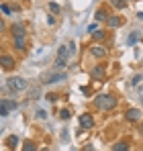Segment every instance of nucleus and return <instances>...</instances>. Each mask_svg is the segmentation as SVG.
<instances>
[{
    "label": "nucleus",
    "instance_id": "nucleus-29",
    "mask_svg": "<svg viewBox=\"0 0 143 151\" xmlns=\"http://www.w3.org/2000/svg\"><path fill=\"white\" fill-rule=\"evenodd\" d=\"M137 19H139V21H143V12H139V14H137Z\"/></svg>",
    "mask_w": 143,
    "mask_h": 151
},
{
    "label": "nucleus",
    "instance_id": "nucleus-13",
    "mask_svg": "<svg viewBox=\"0 0 143 151\" xmlns=\"http://www.w3.org/2000/svg\"><path fill=\"white\" fill-rule=\"evenodd\" d=\"M12 39H14V47H17V49H21V51H25V47H27L25 37H12Z\"/></svg>",
    "mask_w": 143,
    "mask_h": 151
},
{
    "label": "nucleus",
    "instance_id": "nucleus-14",
    "mask_svg": "<svg viewBox=\"0 0 143 151\" xmlns=\"http://www.w3.org/2000/svg\"><path fill=\"white\" fill-rule=\"evenodd\" d=\"M6 145H8L10 149H14V147L19 145V137H17V135H10V137H6Z\"/></svg>",
    "mask_w": 143,
    "mask_h": 151
},
{
    "label": "nucleus",
    "instance_id": "nucleus-4",
    "mask_svg": "<svg viewBox=\"0 0 143 151\" xmlns=\"http://www.w3.org/2000/svg\"><path fill=\"white\" fill-rule=\"evenodd\" d=\"M64 80H66V74H64V72H55V74L45 76V82H47V84H59V82H64Z\"/></svg>",
    "mask_w": 143,
    "mask_h": 151
},
{
    "label": "nucleus",
    "instance_id": "nucleus-31",
    "mask_svg": "<svg viewBox=\"0 0 143 151\" xmlns=\"http://www.w3.org/2000/svg\"><path fill=\"white\" fill-rule=\"evenodd\" d=\"M43 151H49V149H43Z\"/></svg>",
    "mask_w": 143,
    "mask_h": 151
},
{
    "label": "nucleus",
    "instance_id": "nucleus-22",
    "mask_svg": "<svg viewBox=\"0 0 143 151\" xmlns=\"http://www.w3.org/2000/svg\"><path fill=\"white\" fill-rule=\"evenodd\" d=\"M70 116H72L70 110H59V119H61V121H68Z\"/></svg>",
    "mask_w": 143,
    "mask_h": 151
},
{
    "label": "nucleus",
    "instance_id": "nucleus-24",
    "mask_svg": "<svg viewBox=\"0 0 143 151\" xmlns=\"http://www.w3.org/2000/svg\"><path fill=\"white\" fill-rule=\"evenodd\" d=\"M92 35H94L96 39H102V37H104V35H106V33H104V31H102V29H96V33H92Z\"/></svg>",
    "mask_w": 143,
    "mask_h": 151
},
{
    "label": "nucleus",
    "instance_id": "nucleus-6",
    "mask_svg": "<svg viewBox=\"0 0 143 151\" xmlns=\"http://www.w3.org/2000/svg\"><path fill=\"white\" fill-rule=\"evenodd\" d=\"M125 116H127V121H139V119H141V110H137V108H129V110L125 112Z\"/></svg>",
    "mask_w": 143,
    "mask_h": 151
},
{
    "label": "nucleus",
    "instance_id": "nucleus-27",
    "mask_svg": "<svg viewBox=\"0 0 143 151\" xmlns=\"http://www.w3.org/2000/svg\"><path fill=\"white\" fill-rule=\"evenodd\" d=\"M45 98H47L49 102H55V100H57V96H55V94H47V96H45Z\"/></svg>",
    "mask_w": 143,
    "mask_h": 151
},
{
    "label": "nucleus",
    "instance_id": "nucleus-9",
    "mask_svg": "<svg viewBox=\"0 0 143 151\" xmlns=\"http://www.w3.org/2000/svg\"><path fill=\"white\" fill-rule=\"evenodd\" d=\"M90 53H92L94 57H104V55H106V49H104L102 45H94V47L90 49Z\"/></svg>",
    "mask_w": 143,
    "mask_h": 151
},
{
    "label": "nucleus",
    "instance_id": "nucleus-23",
    "mask_svg": "<svg viewBox=\"0 0 143 151\" xmlns=\"http://www.w3.org/2000/svg\"><path fill=\"white\" fill-rule=\"evenodd\" d=\"M49 10H51V12H59L61 8H59V4H55V2H49Z\"/></svg>",
    "mask_w": 143,
    "mask_h": 151
},
{
    "label": "nucleus",
    "instance_id": "nucleus-18",
    "mask_svg": "<svg viewBox=\"0 0 143 151\" xmlns=\"http://www.w3.org/2000/svg\"><path fill=\"white\" fill-rule=\"evenodd\" d=\"M110 4H113V6H115V8H125V6H127V2H125V0H110Z\"/></svg>",
    "mask_w": 143,
    "mask_h": 151
},
{
    "label": "nucleus",
    "instance_id": "nucleus-3",
    "mask_svg": "<svg viewBox=\"0 0 143 151\" xmlns=\"http://www.w3.org/2000/svg\"><path fill=\"white\" fill-rule=\"evenodd\" d=\"M80 127H82V129H92V127H94V116L88 114V112L80 114Z\"/></svg>",
    "mask_w": 143,
    "mask_h": 151
},
{
    "label": "nucleus",
    "instance_id": "nucleus-30",
    "mask_svg": "<svg viewBox=\"0 0 143 151\" xmlns=\"http://www.w3.org/2000/svg\"><path fill=\"white\" fill-rule=\"evenodd\" d=\"M139 133H141V135H143V123H141V125H139Z\"/></svg>",
    "mask_w": 143,
    "mask_h": 151
},
{
    "label": "nucleus",
    "instance_id": "nucleus-1",
    "mask_svg": "<svg viewBox=\"0 0 143 151\" xmlns=\"http://www.w3.org/2000/svg\"><path fill=\"white\" fill-rule=\"evenodd\" d=\"M96 108H100V110H110V108H115V96H110V94H100V96H96Z\"/></svg>",
    "mask_w": 143,
    "mask_h": 151
},
{
    "label": "nucleus",
    "instance_id": "nucleus-2",
    "mask_svg": "<svg viewBox=\"0 0 143 151\" xmlns=\"http://www.w3.org/2000/svg\"><path fill=\"white\" fill-rule=\"evenodd\" d=\"M27 86H29V84H27V80L17 76V78H8L4 88H6V90H12V92H21V90H27Z\"/></svg>",
    "mask_w": 143,
    "mask_h": 151
},
{
    "label": "nucleus",
    "instance_id": "nucleus-15",
    "mask_svg": "<svg viewBox=\"0 0 143 151\" xmlns=\"http://www.w3.org/2000/svg\"><path fill=\"white\" fill-rule=\"evenodd\" d=\"M94 19H96V21H106V19H108V12H106L104 8H100V10H96Z\"/></svg>",
    "mask_w": 143,
    "mask_h": 151
},
{
    "label": "nucleus",
    "instance_id": "nucleus-21",
    "mask_svg": "<svg viewBox=\"0 0 143 151\" xmlns=\"http://www.w3.org/2000/svg\"><path fill=\"white\" fill-rule=\"evenodd\" d=\"M143 80V76L141 74H137V76H133V80H131V86H139V82Z\"/></svg>",
    "mask_w": 143,
    "mask_h": 151
},
{
    "label": "nucleus",
    "instance_id": "nucleus-10",
    "mask_svg": "<svg viewBox=\"0 0 143 151\" xmlns=\"http://www.w3.org/2000/svg\"><path fill=\"white\" fill-rule=\"evenodd\" d=\"M66 63H68V57H57V59H55V63H53V70H57V72H59V70H64V68H66Z\"/></svg>",
    "mask_w": 143,
    "mask_h": 151
},
{
    "label": "nucleus",
    "instance_id": "nucleus-17",
    "mask_svg": "<svg viewBox=\"0 0 143 151\" xmlns=\"http://www.w3.org/2000/svg\"><path fill=\"white\" fill-rule=\"evenodd\" d=\"M68 55H70V47L61 45V47L57 49V57H68Z\"/></svg>",
    "mask_w": 143,
    "mask_h": 151
},
{
    "label": "nucleus",
    "instance_id": "nucleus-26",
    "mask_svg": "<svg viewBox=\"0 0 143 151\" xmlns=\"http://www.w3.org/2000/svg\"><path fill=\"white\" fill-rule=\"evenodd\" d=\"M37 116H39V119H47V112H45V110H37Z\"/></svg>",
    "mask_w": 143,
    "mask_h": 151
},
{
    "label": "nucleus",
    "instance_id": "nucleus-20",
    "mask_svg": "<svg viewBox=\"0 0 143 151\" xmlns=\"http://www.w3.org/2000/svg\"><path fill=\"white\" fill-rule=\"evenodd\" d=\"M8 112H10L8 106H6V104H0V116L4 119V116H8Z\"/></svg>",
    "mask_w": 143,
    "mask_h": 151
},
{
    "label": "nucleus",
    "instance_id": "nucleus-11",
    "mask_svg": "<svg viewBox=\"0 0 143 151\" xmlns=\"http://www.w3.org/2000/svg\"><path fill=\"white\" fill-rule=\"evenodd\" d=\"M106 25L110 27V29H117V27L123 25V21H121L119 17H110V19H106Z\"/></svg>",
    "mask_w": 143,
    "mask_h": 151
},
{
    "label": "nucleus",
    "instance_id": "nucleus-19",
    "mask_svg": "<svg viewBox=\"0 0 143 151\" xmlns=\"http://www.w3.org/2000/svg\"><path fill=\"white\" fill-rule=\"evenodd\" d=\"M23 151H37V145L31 143V141H27V143L23 145Z\"/></svg>",
    "mask_w": 143,
    "mask_h": 151
},
{
    "label": "nucleus",
    "instance_id": "nucleus-28",
    "mask_svg": "<svg viewBox=\"0 0 143 151\" xmlns=\"http://www.w3.org/2000/svg\"><path fill=\"white\" fill-rule=\"evenodd\" d=\"M2 12H4V14H10V8H8L6 4H2Z\"/></svg>",
    "mask_w": 143,
    "mask_h": 151
},
{
    "label": "nucleus",
    "instance_id": "nucleus-25",
    "mask_svg": "<svg viewBox=\"0 0 143 151\" xmlns=\"http://www.w3.org/2000/svg\"><path fill=\"white\" fill-rule=\"evenodd\" d=\"M137 39H139V35L135 33V35H131V37H129V41H127V43H129V45H133V43H135Z\"/></svg>",
    "mask_w": 143,
    "mask_h": 151
},
{
    "label": "nucleus",
    "instance_id": "nucleus-7",
    "mask_svg": "<svg viewBox=\"0 0 143 151\" xmlns=\"http://www.w3.org/2000/svg\"><path fill=\"white\" fill-rule=\"evenodd\" d=\"M0 61H2V68H4V70H12V68H14V59H12L10 55H6V53L2 55Z\"/></svg>",
    "mask_w": 143,
    "mask_h": 151
},
{
    "label": "nucleus",
    "instance_id": "nucleus-5",
    "mask_svg": "<svg viewBox=\"0 0 143 151\" xmlns=\"http://www.w3.org/2000/svg\"><path fill=\"white\" fill-rule=\"evenodd\" d=\"M90 76H92V80H96V82L104 80V76H106V72H104V65H96L94 70L90 72Z\"/></svg>",
    "mask_w": 143,
    "mask_h": 151
},
{
    "label": "nucleus",
    "instance_id": "nucleus-12",
    "mask_svg": "<svg viewBox=\"0 0 143 151\" xmlns=\"http://www.w3.org/2000/svg\"><path fill=\"white\" fill-rule=\"evenodd\" d=\"M129 147H131V145H129L127 141H119V143L113 145V151H129Z\"/></svg>",
    "mask_w": 143,
    "mask_h": 151
},
{
    "label": "nucleus",
    "instance_id": "nucleus-8",
    "mask_svg": "<svg viewBox=\"0 0 143 151\" xmlns=\"http://www.w3.org/2000/svg\"><path fill=\"white\" fill-rule=\"evenodd\" d=\"M10 31H12V37H25V35H27V33H25V27L21 25V23L12 25V29H10Z\"/></svg>",
    "mask_w": 143,
    "mask_h": 151
},
{
    "label": "nucleus",
    "instance_id": "nucleus-16",
    "mask_svg": "<svg viewBox=\"0 0 143 151\" xmlns=\"http://www.w3.org/2000/svg\"><path fill=\"white\" fill-rule=\"evenodd\" d=\"M2 104H6V106H8V110H17V108H19L17 100H8V98H2Z\"/></svg>",
    "mask_w": 143,
    "mask_h": 151
}]
</instances>
